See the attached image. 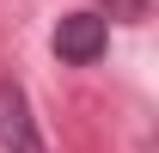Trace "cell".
<instances>
[{
	"instance_id": "obj_1",
	"label": "cell",
	"mask_w": 159,
	"mask_h": 153,
	"mask_svg": "<svg viewBox=\"0 0 159 153\" xmlns=\"http://www.w3.org/2000/svg\"><path fill=\"white\" fill-rule=\"evenodd\" d=\"M0 153H49L37 116H31V98L12 80H0Z\"/></svg>"
},
{
	"instance_id": "obj_2",
	"label": "cell",
	"mask_w": 159,
	"mask_h": 153,
	"mask_svg": "<svg viewBox=\"0 0 159 153\" xmlns=\"http://www.w3.org/2000/svg\"><path fill=\"white\" fill-rule=\"evenodd\" d=\"M104 19L98 12H67V19L55 25V55L67 61V67H92V61L104 55Z\"/></svg>"
}]
</instances>
